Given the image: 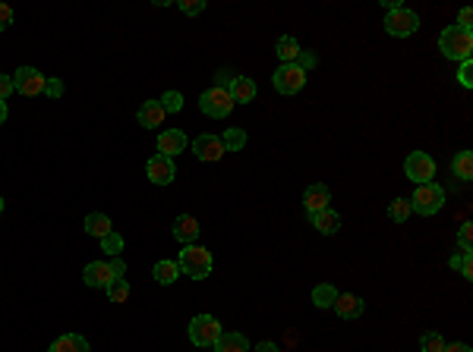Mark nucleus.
Segmentation results:
<instances>
[{"mask_svg":"<svg viewBox=\"0 0 473 352\" xmlns=\"http://www.w3.org/2000/svg\"><path fill=\"white\" fill-rule=\"evenodd\" d=\"M439 50L448 57V60H473V32L461 26H448L445 32L439 35Z\"/></svg>","mask_w":473,"mask_h":352,"instance_id":"f257e3e1","label":"nucleus"},{"mask_svg":"<svg viewBox=\"0 0 473 352\" xmlns=\"http://www.w3.org/2000/svg\"><path fill=\"white\" fill-rule=\"evenodd\" d=\"M410 202V211L420 217H432L445 208V189L439 182H423V186L413 189V195L407 198Z\"/></svg>","mask_w":473,"mask_h":352,"instance_id":"f03ea898","label":"nucleus"},{"mask_svg":"<svg viewBox=\"0 0 473 352\" xmlns=\"http://www.w3.org/2000/svg\"><path fill=\"white\" fill-rule=\"evenodd\" d=\"M177 268H180V274H186V277H193V280H206L208 274H212V252H208L206 246H186L184 252H180V258H177Z\"/></svg>","mask_w":473,"mask_h":352,"instance_id":"7ed1b4c3","label":"nucleus"},{"mask_svg":"<svg viewBox=\"0 0 473 352\" xmlns=\"http://www.w3.org/2000/svg\"><path fill=\"white\" fill-rule=\"evenodd\" d=\"M417 28H420V16L401 4L391 6L388 16H385V32L391 38H410V35H417Z\"/></svg>","mask_w":473,"mask_h":352,"instance_id":"20e7f679","label":"nucleus"},{"mask_svg":"<svg viewBox=\"0 0 473 352\" xmlns=\"http://www.w3.org/2000/svg\"><path fill=\"white\" fill-rule=\"evenodd\" d=\"M224 327L218 324L215 314H196L193 321H189V340H193V346H215L218 340H221Z\"/></svg>","mask_w":473,"mask_h":352,"instance_id":"39448f33","label":"nucleus"},{"mask_svg":"<svg viewBox=\"0 0 473 352\" xmlns=\"http://www.w3.org/2000/svg\"><path fill=\"white\" fill-rule=\"evenodd\" d=\"M234 107H237L234 98H230V92H224V88H208V92L199 94V110L206 116H215V120H224Z\"/></svg>","mask_w":473,"mask_h":352,"instance_id":"423d86ee","label":"nucleus"},{"mask_svg":"<svg viewBox=\"0 0 473 352\" xmlns=\"http://www.w3.org/2000/svg\"><path fill=\"white\" fill-rule=\"evenodd\" d=\"M45 82H48V76L41 70H35V66H19V70L13 72V88H16L19 94H26V98L45 94Z\"/></svg>","mask_w":473,"mask_h":352,"instance_id":"0eeeda50","label":"nucleus"},{"mask_svg":"<svg viewBox=\"0 0 473 352\" xmlns=\"http://www.w3.org/2000/svg\"><path fill=\"white\" fill-rule=\"evenodd\" d=\"M272 82L281 94H297V92H303V85H307V72H303L297 63H281L278 70H275Z\"/></svg>","mask_w":473,"mask_h":352,"instance_id":"6e6552de","label":"nucleus"},{"mask_svg":"<svg viewBox=\"0 0 473 352\" xmlns=\"http://www.w3.org/2000/svg\"><path fill=\"white\" fill-rule=\"evenodd\" d=\"M404 173L410 182H417V186H423V182H432L435 176V160L429 158L423 151H410L404 160Z\"/></svg>","mask_w":473,"mask_h":352,"instance_id":"1a4fd4ad","label":"nucleus"},{"mask_svg":"<svg viewBox=\"0 0 473 352\" xmlns=\"http://www.w3.org/2000/svg\"><path fill=\"white\" fill-rule=\"evenodd\" d=\"M145 176H149L155 186H171L174 176H177V167H174V158H164V154H155L145 164Z\"/></svg>","mask_w":473,"mask_h":352,"instance_id":"9d476101","label":"nucleus"},{"mask_svg":"<svg viewBox=\"0 0 473 352\" xmlns=\"http://www.w3.org/2000/svg\"><path fill=\"white\" fill-rule=\"evenodd\" d=\"M83 280H85V286H92V290H107L117 277H114V270H111V261H92L89 268L83 270Z\"/></svg>","mask_w":473,"mask_h":352,"instance_id":"9b49d317","label":"nucleus"},{"mask_svg":"<svg viewBox=\"0 0 473 352\" xmlns=\"http://www.w3.org/2000/svg\"><path fill=\"white\" fill-rule=\"evenodd\" d=\"M193 154L199 160H221L224 158V145H221V136H212V132H206V136H199L193 142Z\"/></svg>","mask_w":473,"mask_h":352,"instance_id":"f8f14e48","label":"nucleus"},{"mask_svg":"<svg viewBox=\"0 0 473 352\" xmlns=\"http://www.w3.org/2000/svg\"><path fill=\"white\" fill-rule=\"evenodd\" d=\"M186 136L180 129H164L161 136H158V154H164V158H177L180 151H186Z\"/></svg>","mask_w":473,"mask_h":352,"instance_id":"ddd939ff","label":"nucleus"},{"mask_svg":"<svg viewBox=\"0 0 473 352\" xmlns=\"http://www.w3.org/2000/svg\"><path fill=\"white\" fill-rule=\"evenodd\" d=\"M331 202V192L329 186H322V182H312V186L303 192V208L309 211V214H319V211H325Z\"/></svg>","mask_w":473,"mask_h":352,"instance_id":"4468645a","label":"nucleus"},{"mask_svg":"<svg viewBox=\"0 0 473 352\" xmlns=\"http://www.w3.org/2000/svg\"><path fill=\"white\" fill-rule=\"evenodd\" d=\"M174 239L184 242V246H193V242L199 239V220L193 214H180L174 220Z\"/></svg>","mask_w":473,"mask_h":352,"instance_id":"2eb2a0df","label":"nucleus"},{"mask_svg":"<svg viewBox=\"0 0 473 352\" xmlns=\"http://www.w3.org/2000/svg\"><path fill=\"white\" fill-rule=\"evenodd\" d=\"M334 312L341 314L344 321H354V318H360L363 312H366V302H363L360 296H354V292H347V296H341L338 292V299H334Z\"/></svg>","mask_w":473,"mask_h":352,"instance_id":"dca6fc26","label":"nucleus"},{"mask_svg":"<svg viewBox=\"0 0 473 352\" xmlns=\"http://www.w3.org/2000/svg\"><path fill=\"white\" fill-rule=\"evenodd\" d=\"M309 220H312V226H316L322 236H334V233L341 230V214H338V211H331V208L319 211V214H309Z\"/></svg>","mask_w":473,"mask_h":352,"instance_id":"f3484780","label":"nucleus"},{"mask_svg":"<svg viewBox=\"0 0 473 352\" xmlns=\"http://www.w3.org/2000/svg\"><path fill=\"white\" fill-rule=\"evenodd\" d=\"M164 116H167V114H164L161 101H145V104L139 107V114H136V120H139V126L152 129V126H161Z\"/></svg>","mask_w":473,"mask_h":352,"instance_id":"a211bd4d","label":"nucleus"},{"mask_svg":"<svg viewBox=\"0 0 473 352\" xmlns=\"http://www.w3.org/2000/svg\"><path fill=\"white\" fill-rule=\"evenodd\" d=\"M300 41L294 38V35H281L278 41H275V54H278L281 63H297L300 60Z\"/></svg>","mask_w":473,"mask_h":352,"instance_id":"6ab92c4d","label":"nucleus"},{"mask_svg":"<svg viewBox=\"0 0 473 352\" xmlns=\"http://www.w3.org/2000/svg\"><path fill=\"white\" fill-rule=\"evenodd\" d=\"M48 352H89V340L79 336V334H63L51 343Z\"/></svg>","mask_w":473,"mask_h":352,"instance_id":"aec40b11","label":"nucleus"},{"mask_svg":"<svg viewBox=\"0 0 473 352\" xmlns=\"http://www.w3.org/2000/svg\"><path fill=\"white\" fill-rule=\"evenodd\" d=\"M85 233H89V236H95V239L111 236V233H114L111 217H107V214H101V211H95V214L85 217Z\"/></svg>","mask_w":473,"mask_h":352,"instance_id":"412c9836","label":"nucleus"},{"mask_svg":"<svg viewBox=\"0 0 473 352\" xmlns=\"http://www.w3.org/2000/svg\"><path fill=\"white\" fill-rule=\"evenodd\" d=\"M230 98H234V104H253V98H256V82L240 76L237 82L230 85Z\"/></svg>","mask_w":473,"mask_h":352,"instance_id":"4be33fe9","label":"nucleus"},{"mask_svg":"<svg viewBox=\"0 0 473 352\" xmlns=\"http://www.w3.org/2000/svg\"><path fill=\"white\" fill-rule=\"evenodd\" d=\"M215 349L218 352H250V340H246L243 334H221Z\"/></svg>","mask_w":473,"mask_h":352,"instance_id":"5701e85b","label":"nucleus"},{"mask_svg":"<svg viewBox=\"0 0 473 352\" xmlns=\"http://www.w3.org/2000/svg\"><path fill=\"white\" fill-rule=\"evenodd\" d=\"M451 173L457 176V180H473V154L470 151H461L455 154V160H451Z\"/></svg>","mask_w":473,"mask_h":352,"instance_id":"b1692460","label":"nucleus"},{"mask_svg":"<svg viewBox=\"0 0 473 352\" xmlns=\"http://www.w3.org/2000/svg\"><path fill=\"white\" fill-rule=\"evenodd\" d=\"M177 274H180L177 261H167V258H161V261L155 264V280L161 283V286H171L174 280H177Z\"/></svg>","mask_w":473,"mask_h":352,"instance_id":"393cba45","label":"nucleus"},{"mask_svg":"<svg viewBox=\"0 0 473 352\" xmlns=\"http://www.w3.org/2000/svg\"><path fill=\"white\" fill-rule=\"evenodd\" d=\"M334 299H338V290H334L331 283H319L316 290H312V302H316V308H331Z\"/></svg>","mask_w":473,"mask_h":352,"instance_id":"a878e982","label":"nucleus"},{"mask_svg":"<svg viewBox=\"0 0 473 352\" xmlns=\"http://www.w3.org/2000/svg\"><path fill=\"white\" fill-rule=\"evenodd\" d=\"M221 145H224V151H243V145H246V132H243V129H237V126H230V129L221 136Z\"/></svg>","mask_w":473,"mask_h":352,"instance_id":"bb28decb","label":"nucleus"},{"mask_svg":"<svg viewBox=\"0 0 473 352\" xmlns=\"http://www.w3.org/2000/svg\"><path fill=\"white\" fill-rule=\"evenodd\" d=\"M410 214L413 211H410V202H407V198H395V202L388 204V217L395 220V224H407Z\"/></svg>","mask_w":473,"mask_h":352,"instance_id":"cd10ccee","label":"nucleus"},{"mask_svg":"<svg viewBox=\"0 0 473 352\" xmlns=\"http://www.w3.org/2000/svg\"><path fill=\"white\" fill-rule=\"evenodd\" d=\"M158 101H161L164 114H180V110H184V94L180 92H164Z\"/></svg>","mask_w":473,"mask_h":352,"instance_id":"c85d7f7f","label":"nucleus"},{"mask_svg":"<svg viewBox=\"0 0 473 352\" xmlns=\"http://www.w3.org/2000/svg\"><path fill=\"white\" fill-rule=\"evenodd\" d=\"M105 292H107V299H111V302H127V299H129V283L127 280H114Z\"/></svg>","mask_w":473,"mask_h":352,"instance_id":"c756f323","label":"nucleus"},{"mask_svg":"<svg viewBox=\"0 0 473 352\" xmlns=\"http://www.w3.org/2000/svg\"><path fill=\"white\" fill-rule=\"evenodd\" d=\"M420 349L423 352H442L445 349V340H442V334H423L420 336Z\"/></svg>","mask_w":473,"mask_h":352,"instance_id":"7c9ffc66","label":"nucleus"},{"mask_svg":"<svg viewBox=\"0 0 473 352\" xmlns=\"http://www.w3.org/2000/svg\"><path fill=\"white\" fill-rule=\"evenodd\" d=\"M101 252H107V255L117 258V255L123 252V236H120V233H111V236L101 239Z\"/></svg>","mask_w":473,"mask_h":352,"instance_id":"2f4dec72","label":"nucleus"},{"mask_svg":"<svg viewBox=\"0 0 473 352\" xmlns=\"http://www.w3.org/2000/svg\"><path fill=\"white\" fill-rule=\"evenodd\" d=\"M457 246H461V252H473V224H464L457 230Z\"/></svg>","mask_w":473,"mask_h":352,"instance_id":"473e14b6","label":"nucleus"},{"mask_svg":"<svg viewBox=\"0 0 473 352\" xmlns=\"http://www.w3.org/2000/svg\"><path fill=\"white\" fill-rule=\"evenodd\" d=\"M237 72H230V70H218L215 72V88H224V92H230V85L237 82Z\"/></svg>","mask_w":473,"mask_h":352,"instance_id":"72a5a7b5","label":"nucleus"},{"mask_svg":"<svg viewBox=\"0 0 473 352\" xmlns=\"http://www.w3.org/2000/svg\"><path fill=\"white\" fill-rule=\"evenodd\" d=\"M177 6L186 13V16H199L206 10V0H177Z\"/></svg>","mask_w":473,"mask_h":352,"instance_id":"f704fd0d","label":"nucleus"},{"mask_svg":"<svg viewBox=\"0 0 473 352\" xmlns=\"http://www.w3.org/2000/svg\"><path fill=\"white\" fill-rule=\"evenodd\" d=\"M457 82L464 88H473V60H464L461 63V72H457Z\"/></svg>","mask_w":473,"mask_h":352,"instance_id":"c9c22d12","label":"nucleus"},{"mask_svg":"<svg viewBox=\"0 0 473 352\" xmlns=\"http://www.w3.org/2000/svg\"><path fill=\"white\" fill-rule=\"evenodd\" d=\"M316 63H319V57L312 54V50H300V60H297V66H300L303 72H309V70H312V66H316Z\"/></svg>","mask_w":473,"mask_h":352,"instance_id":"e433bc0d","label":"nucleus"},{"mask_svg":"<svg viewBox=\"0 0 473 352\" xmlns=\"http://www.w3.org/2000/svg\"><path fill=\"white\" fill-rule=\"evenodd\" d=\"M45 94H48V98H60V94H63V82H60V79L51 76L48 82H45Z\"/></svg>","mask_w":473,"mask_h":352,"instance_id":"4c0bfd02","label":"nucleus"},{"mask_svg":"<svg viewBox=\"0 0 473 352\" xmlns=\"http://www.w3.org/2000/svg\"><path fill=\"white\" fill-rule=\"evenodd\" d=\"M13 92H16V88H13V76H4V72H0V101H6Z\"/></svg>","mask_w":473,"mask_h":352,"instance_id":"58836bf2","label":"nucleus"},{"mask_svg":"<svg viewBox=\"0 0 473 352\" xmlns=\"http://www.w3.org/2000/svg\"><path fill=\"white\" fill-rule=\"evenodd\" d=\"M467 261H470V252H455V255L448 258V268H451V270H461Z\"/></svg>","mask_w":473,"mask_h":352,"instance_id":"ea45409f","label":"nucleus"},{"mask_svg":"<svg viewBox=\"0 0 473 352\" xmlns=\"http://www.w3.org/2000/svg\"><path fill=\"white\" fill-rule=\"evenodd\" d=\"M13 26V10L6 4H0V32H4V28H10Z\"/></svg>","mask_w":473,"mask_h":352,"instance_id":"a19ab883","label":"nucleus"},{"mask_svg":"<svg viewBox=\"0 0 473 352\" xmlns=\"http://www.w3.org/2000/svg\"><path fill=\"white\" fill-rule=\"evenodd\" d=\"M457 26H461V28H470L473 26V10H470V6H464V10L457 13Z\"/></svg>","mask_w":473,"mask_h":352,"instance_id":"79ce46f5","label":"nucleus"},{"mask_svg":"<svg viewBox=\"0 0 473 352\" xmlns=\"http://www.w3.org/2000/svg\"><path fill=\"white\" fill-rule=\"evenodd\" d=\"M111 270H114V277H117V280H127V264L120 261V255L111 261Z\"/></svg>","mask_w":473,"mask_h":352,"instance_id":"37998d69","label":"nucleus"},{"mask_svg":"<svg viewBox=\"0 0 473 352\" xmlns=\"http://www.w3.org/2000/svg\"><path fill=\"white\" fill-rule=\"evenodd\" d=\"M442 352H470V346H467V343H451V346L445 343V349H442Z\"/></svg>","mask_w":473,"mask_h":352,"instance_id":"c03bdc74","label":"nucleus"},{"mask_svg":"<svg viewBox=\"0 0 473 352\" xmlns=\"http://www.w3.org/2000/svg\"><path fill=\"white\" fill-rule=\"evenodd\" d=\"M253 352H281V349L275 346V343H259V346L253 349Z\"/></svg>","mask_w":473,"mask_h":352,"instance_id":"a18cd8bd","label":"nucleus"},{"mask_svg":"<svg viewBox=\"0 0 473 352\" xmlns=\"http://www.w3.org/2000/svg\"><path fill=\"white\" fill-rule=\"evenodd\" d=\"M6 116H10V110H6V101H0V126L6 123Z\"/></svg>","mask_w":473,"mask_h":352,"instance_id":"49530a36","label":"nucleus"},{"mask_svg":"<svg viewBox=\"0 0 473 352\" xmlns=\"http://www.w3.org/2000/svg\"><path fill=\"white\" fill-rule=\"evenodd\" d=\"M0 214H4V198H0Z\"/></svg>","mask_w":473,"mask_h":352,"instance_id":"de8ad7c7","label":"nucleus"}]
</instances>
